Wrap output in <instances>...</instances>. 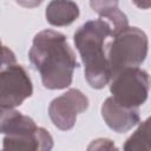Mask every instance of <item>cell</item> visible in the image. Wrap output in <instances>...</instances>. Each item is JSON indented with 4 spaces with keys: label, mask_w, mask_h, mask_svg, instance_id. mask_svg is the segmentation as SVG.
Masks as SVG:
<instances>
[{
    "label": "cell",
    "mask_w": 151,
    "mask_h": 151,
    "mask_svg": "<svg viewBox=\"0 0 151 151\" xmlns=\"http://www.w3.org/2000/svg\"><path fill=\"white\" fill-rule=\"evenodd\" d=\"M33 93L27 71L17 63L0 71V106H20Z\"/></svg>",
    "instance_id": "5b68a950"
},
{
    "label": "cell",
    "mask_w": 151,
    "mask_h": 151,
    "mask_svg": "<svg viewBox=\"0 0 151 151\" xmlns=\"http://www.w3.org/2000/svg\"><path fill=\"white\" fill-rule=\"evenodd\" d=\"M88 107L87 97L77 88H70L61 96L54 98L48 106V114L59 130H71L76 122L77 116Z\"/></svg>",
    "instance_id": "8992f818"
},
{
    "label": "cell",
    "mask_w": 151,
    "mask_h": 151,
    "mask_svg": "<svg viewBox=\"0 0 151 151\" xmlns=\"http://www.w3.org/2000/svg\"><path fill=\"white\" fill-rule=\"evenodd\" d=\"M15 1H17V4H19L22 7L34 8V7H38L39 5H41V2L44 0H15Z\"/></svg>",
    "instance_id": "9a60e30c"
},
{
    "label": "cell",
    "mask_w": 151,
    "mask_h": 151,
    "mask_svg": "<svg viewBox=\"0 0 151 151\" xmlns=\"http://www.w3.org/2000/svg\"><path fill=\"white\" fill-rule=\"evenodd\" d=\"M112 149H117L114 143L106 138H98L93 140L87 147V150H112Z\"/></svg>",
    "instance_id": "5bb4252c"
},
{
    "label": "cell",
    "mask_w": 151,
    "mask_h": 151,
    "mask_svg": "<svg viewBox=\"0 0 151 151\" xmlns=\"http://www.w3.org/2000/svg\"><path fill=\"white\" fill-rule=\"evenodd\" d=\"M5 150H38L48 151L53 147V138L44 127H37L33 132L20 136H5L2 142Z\"/></svg>",
    "instance_id": "ba28073f"
},
{
    "label": "cell",
    "mask_w": 151,
    "mask_h": 151,
    "mask_svg": "<svg viewBox=\"0 0 151 151\" xmlns=\"http://www.w3.org/2000/svg\"><path fill=\"white\" fill-rule=\"evenodd\" d=\"M28 58L40 73L42 85L46 88L63 90L71 85L78 61L63 33L53 29L37 33L28 51Z\"/></svg>",
    "instance_id": "6da1fadb"
},
{
    "label": "cell",
    "mask_w": 151,
    "mask_h": 151,
    "mask_svg": "<svg viewBox=\"0 0 151 151\" xmlns=\"http://www.w3.org/2000/svg\"><path fill=\"white\" fill-rule=\"evenodd\" d=\"M133 4L142 9H149L151 6V0H132Z\"/></svg>",
    "instance_id": "2e32d148"
},
{
    "label": "cell",
    "mask_w": 151,
    "mask_h": 151,
    "mask_svg": "<svg viewBox=\"0 0 151 151\" xmlns=\"http://www.w3.org/2000/svg\"><path fill=\"white\" fill-rule=\"evenodd\" d=\"M0 45H1V41H0Z\"/></svg>",
    "instance_id": "e0dca14e"
},
{
    "label": "cell",
    "mask_w": 151,
    "mask_h": 151,
    "mask_svg": "<svg viewBox=\"0 0 151 151\" xmlns=\"http://www.w3.org/2000/svg\"><path fill=\"white\" fill-rule=\"evenodd\" d=\"M118 2L119 0H90L92 9L110 24L113 35L129 26L127 18L119 9Z\"/></svg>",
    "instance_id": "8fae6325"
},
{
    "label": "cell",
    "mask_w": 151,
    "mask_h": 151,
    "mask_svg": "<svg viewBox=\"0 0 151 151\" xmlns=\"http://www.w3.org/2000/svg\"><path fill=\"white\" fill-rule=\"evenodd\" d=\"M147 35L138 27L127 26L116 33L113 40L107 44L106 53L111 73L142 65L147 55Z\"/></svg>",
    "instance_id": "3957f363"
},
{
    "label": "cell",
    "mask_w": 151,
    "mask_h": 151,
    "mask_svg": "<svg viewBox=\"0 0 151 151\" xmlns=\"http://www.w3.org/2000/svg\"><path fill=\"white\" fill-rule=\"evenodd\" d=\"M149 138H150V119L144 120L139 127L132 133V136L126 140L124 145V150L126 151H150V144H149Z\"/></svg>",
    "instance_id": "7c38bea8"
},
{
    "label": "cell",
    "mask_w": 151,
    "mask_h": 151,
    "mask_svg": "<svg viewBox=\"0 0 151 151\" xmlns=\"http://www.w3.org/2000/svg\"><path fill=\"white\" fill-rule=\"evenodd\" d=\"M150 80L145 70L126 67L114 74L110 80L111 97L119 104L127 107H139L149 96Z\"/></svg>",
    "instance_id": "277c9868"
},
{
    "label": "cell",
    "mask_w": 151,
    "mask_h": 151,
    "mask_svg": "<svg viewBox=\"0 0 151 151\" xmlns=\"http://www.w3.org/2000/svg\"><path fill=\"white\" fill-rule=\"evenodd\" d=\"M45 15L52 26H68L79 17V7L72 0H51Z\"/></svg>",
    "instance_id": "30bf717a"
},
{
    "label": "cell",
    "mask_w": 151,
    "mask_h": 151,
    "mask_svg": "<svg viewBox=\"0 0 151 151\" xmlns=\"http://www.w3.org/2000/svg\"><path fill=\"white\" fill-rule=\"evenodd\" d=\"M35 122L14 110V107L0 106V133L5 136H20L33 132L37 129Z\"/></svg>",
    "instance_id": "9c48e42d"
},
{
    "label": "cell",
    "mask_w": 151,
    "mask_h": 151,
    "mask_svg": "<svg viewBox=\"0 0 151 151\" xmlns=\"http://www.w3.org/2000/svg\"><path fill=\"white\" fill-rule=\"evenodd\" d=\"M101 117L105 120L106 125L118 133L130 131L140 120L138 107L124 106L117 103L112 97L106 98L103 103Z\"/></svg>",
    "instance_id": "52a82bcc"
},
{
    "label": "cell",
    "mask_w": 151,
    "mask_h": 151,
    "mask_svg": "<svg viewBox=\"0 0 151 151\" xmlns=\"http://www.w3.org/2000/svg\"><path fill=\"white\" fill-rule=\"evenodd\" d=\"M15 63H17V59L13 51H11L8 47L4 45H0V71Z\"/></svg>",
    "instance_id": "4fadbf2b"
},
{
    "label": "cell",
    "mask_w": 151,
    "mask_h": 151,
    "mask_svg": "<svg viewBox=\"0 0 151 151\" xmlns=\"http://www.w3.org/2000/svg\"><path fill=\"white\" fill-rule=\"evenodd\" d=\"M113 35L110 24L99 18L86 21L74 33V45L85 65L86 81L93 88H103L111 80V68L105 47L109 37Z\"/></svg>",
    "instance_id": "7a4b0ae2"
}]
</instances>
